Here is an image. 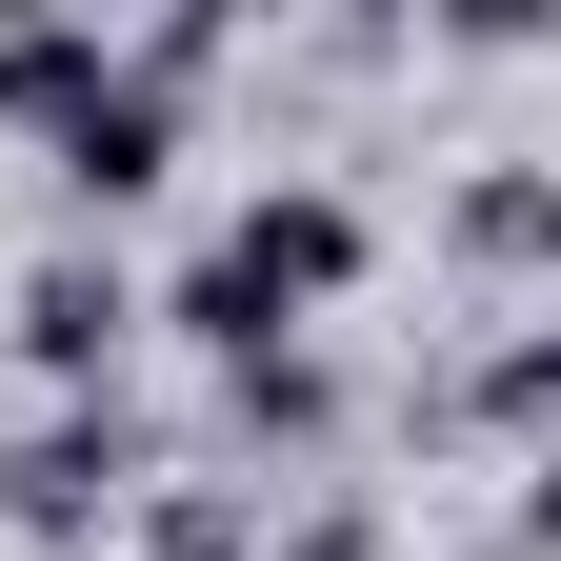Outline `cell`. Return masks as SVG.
<instances>
[{
  "label": "cell",
  "instance_id": "cell-3",
  "mask_svg": "<svg viewBox=\"0 0 561 561\" xmlns=\"http://www.w3.org/2000/svg\"><path fill=\"white\" fill-rule=\"evenodd\" d=\"M0 481H21V522H41V541H81V522H121V502H140V442H121V421H41Z\"/></svg>",
  "mask_w": 561,
  "mask_h": 561
},
{
  "label": "cell",
  "instance_id": "cell-1",
  "mask_svg": "<svg viewBox=\"0 0 561 561\" xmlns=\"http://www.w3.org/2000/svg\"><path fill=\"white\" fill-rule=\"evenodd\" d=\"M341 280H362V201H341V181H261L241 221L181 261V341H221V362H280V341H301Z\"/></svg>",
  "mask_w": 561,
  "mask_h": 561
},
{
  "label": "cell",
  "instance_id": "cell-9",
  "mask_svg": "<svg viewBox=\"0 0 561 561\" xmlns=\"http://www.w3.org/2000/svg\"><path fill=\"white\" fill-rule=\"evenodd\" d=\"M161 561H261V522L241 502H161Z\"/></svg>",
  "mask_w": 561,
  "mask_h": 561
},
{
  "label": "cell",
  "instance_id": "cell-10",
  "mask_svg": "<svg viewBox=\"0 0 561 561\" xmlns=\"http://www.w3.org/2000/svg\"><path fill=\"white\" fill-rule=\"evenodd\" d=\"M522 541H541V561H561V442H541V461H522Z\"/></svg>",
  "mask_w": 561,
  "mask_h": 561
},
{
  "label": "cell",
  "instance_id": "cell-8",
  "mask_svg": "<svg viewBox=\"0 0 561 561\" xmlns=\"http://www.w3.org/2000/svg\"><path fill=\"white\" fill-rule=\"evenodd\" d=\"M481 421H561V321H541V341H502V362H481Z\"/></svg>",
  "mask_w": 561,
  "mask_h": 561
},
{
  "label": "cell",
  "instance_id": "cell-7",
  "mask_svg": "<svg viewBox=\"0 0 561 561\" xmlns=\"http://www.w3.org/2000/svg\"><path fill=\"white\" fill-rule=\"evenodd\" d=\"M221 401H241V442H321V362L280 341V362H221Z\"/></svg>",
  "mask_w": 561,
  "mask_h": 561
},
{
  "label": "cell",
  "instance_id": "cell-6",
  "mask_svg": "<svg viewBox=\"0 0 561 561\" xmlns=\"http://www.w3.org/2000/svg\"><path fill=\"white\" fill-rule=\"evenodd\" d=\"M541 241H561V181H522V161L461 181V261H541Z\"/></svg>",
  "mask_w": 561,
  "mask_h": 561
},
{
  "label": "cell",
  "instance_id": "cell-4",
  "mask_svg": "<svg viewBox=\"0 0 561 561\" xmlns=\"http://www.w3.org/2000/svg\"><path fill=\"white\" fill-rule=\"evenodd\" d=\"M121 321H140V301H121V261H81V241L21 280V362H41V381H101V362H121Z\"/></svg>",
  "mask_w": 561,
  "mask_h": 561
},
{
  "label": "cell",
  "instance_id": "cell-5",
  "mask_svg": "<svg viewBox=\"0 0 561 561\" xmlns=\"http://www.w3.org/2000/svg\"><path fill=\"white\" fill-rule=\"evenodd\" d=\"M101 81H121V41H101V21H0V121H41V140H60Z\"/></svg>",
  "mask_w": 561,
  "mask_h": 561
},
{
  "label": "cell",
  "instance_id": "cell-2",
  "mask_svg": "<svg viewBox=\"0 0 561 561\" xmlns=\"http://www.w3.org/2000/svg\"><path fill=\"white\" fill-rule=\"evenodd\" d=\"M41 161H60V201H140V181L181 161V101H161V81H140V60H121V81H101L81 121H60Z\"/></svg>",
  "mask_w": 561,
  "mask_h": 561
}]
</instances>
